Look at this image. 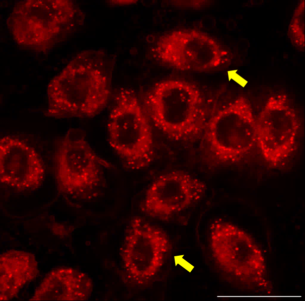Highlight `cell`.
Instances as JSON below:
<instances>
[{
  "mask_svg": "<svg viewBox=\"0 0 305 301\" xmlns=\"http://www.w3.org/2000/svg\"><path fill=\"white\" fill-rule=\"evenodd\" d=\"M57 49H62V48L61 47H60H60H58Z\"/></svg>",
  "mask_w": 305,
  "mask_h": 301,
  "instance_id": "5",
  "label": "cell"
},
{
  "mask_svg": "<svg viewBox=\"0 0 305 301\" xmlns=\"http://www.w3.org/2000/svg\"><path fill=\"white\" fill-rule=\"evenodd\" d=\"M190 93L182 86H164L146 102L153 124L167 137L181 141L195 129L196 112Z\"/></svg>",
  "mask_w": 305,
  "mask_h": 301,
  "instance_id": "2",
  "label": "cell"
},
{
  "mask_svg": "<svg viewBox=\"0 0 305 301\" xmlns=\"http://www.w3.org/2000/svg\"><path fill=\"white\" fill-rule=\"evenodd\" d=\"M197 185L186 173L177 170L160 175L147 188L144 200L146 212L165 217L187 207L197 194Z\"/></svg>",
  "mask_w": 305,
  "mask_h": 301,
  "instance_id": "4",
  "label": "cell"
},
{
  "mask_svg": "<svg viewBox=\"0 0 305 301\" xmlns=\"http://www.w3.org/2000/svg\"><path fill=\"white\" fill-rule=\"evenodd\" d=\"M109 127L111 144L127 167L138 170L150 165L154 152L152 130L136 99L121 98Z\"/></svg>",
  "mask_w": 305,
  "mask_h": 301,
  "instance_id": "1",
  "label": "cell"
},
{
  "mask_svg": "<svg viewBox=\"0 0 305 301\" xmlns=\"http://www.w3.org/2000/svg\"><path fill=\"white\" fill-rule=\"evenodd\" d=\"M57 56H60V55H59V54H58Z\"/></svg>",
  "mask_w": 305,
  "mask_h": 301,
  "instance_id": "6",
  "label": "cell"
},
{
  "mask_svg": "<svg viewBox=\"0 0 305 301\" xmlns=\"http://www.w3.org/2000/svg\"><path fill=\"white\" fill-rule=\"evenodd\" d=\"M168 250V239L160 229L136 224L125 238L122 251L124 268L134 280L144 282L160 269Z\"/></svg>",
  "mask_w": 305,
  "mask_h": 301,
  "instance_id": "3",
  "label": "cell"
}]
</instances>
